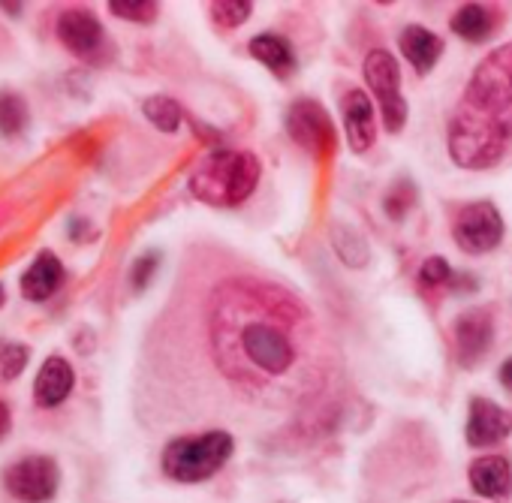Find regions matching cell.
I'll return each mask as SVG.
<instances>
[{"mask_svg":"<svg viewBox=\"0 0 512 503\" xmlns=\"http://www.w3.org/2000/svg\"><path fill=\"white\" fill-rule=\"evenodd\" d=\"M305 320L302 305L272 287L223 284L214 296L211 347L226 377L247 386L272 383L299 362L296 326Z\"/></svg>","mask_w":512,"mask_h":503,"instance_id":"obj_1","label":"cell"},{"mask_svg":"<svg viewBox=\"0 0 512 503\" xmlns=\"http://www.w3.org/2000/svg\"><path fill=\"white\" fill-rule=\"evenodd\" d=\"M263 166L250 151L217 148L202 157V163L190 175V193L214 208L241 205L260 184Z\"/></svg>","mask_w":512,"mask_h":503,"instance_id":"obj_2","label":"cell"},{"mask_svg":"<svg viewBox=\"0 0 512 503\" xmlns=\"http://www.w3.org/2000/svg\"><path fill=\"white\" fill-rule=\"evenodd\" d=\"M458 112L512 136V43L491 52L473 70Z\"/></svg>","mask_w":512,"mask_h":503,"instance_id":"obj_3","label":"cell"},{"mask_svg":"<svg viewBox=\"0 0 512 503\" xmlns=\"http://www.w3.org/2000/svg\"><path fill=\"white\" fill-rule=\"evenodd\" d=\"M232 437L226 431H205L190 437H175L163 449V473L175 482L193 485L211 479L232 458Z\"/></svg>","mask_w":512,"mask_h":503,"instance_id":"obj_4","label":"cell"},{"mask_svg":"<svg viewBox=\"0 0 512 503\" xmlns=\"http://www.w3.org/2000/svg\"><path fill=\"white\" fill-rule=\"evenodd\" d=\"M512 136L455 112L449 121V157L461 169H491L509 151Z\"/></svg>","mask_w":512,"mask_h":503,"instance_id":"obj_5","label":"cell"},{"mask_svg":"<svg viewBox=\"0 0 512 503\" xmlns=\"http://www.w3.org/2000/svg\"><path fill=\"white\" fill-rule=\"evenodd\" d=\"M365 79L380 103V115L386 130L398 133L407 124V100L401 94V70L398 61L386 49H374L365 58Z\"/></svg>","mask_w":512,"mask_h":503,"instance_id":"obj_6","label":"cell"},{"mask_svg":"<svg viewBox=\"0 0 512 503\" xmlns=\"http://www.w3.org/2000/svg\"><path fill=\"white\" fill-rule=\"evenodd\" d=\"M287 133L302 151H308L317 160H329L338 148V136H335V124H332L329 112L317 100H308V97H302L290 106Z\"/></svg>","mask_w":512,"mask_h":503,"instance_id":"obj_7","label":"cell"},{"mask_svg":"<svg viewBox=\"0 0 512 503\" xmlns=\"http://www.w3.org/2000/svg\"><path fill=\"white\" fill-rule=\"evenodd\" d=\"M452 238L470 257L488 254V250H494L503 238V217L485 199L470 202L458 211V217L452 223Z\"/></svg>","mask_w":512,"mask_h":503,"instance_id":"obj_8","label":"cell"},{"mask_svg":"<svg viewBox=\"0 0 512 503\" xmlns=\"http://www.w3.org/2000/svg\"><path fill=\"white\" fill-rule=\"evenodd\" d=\"M58 464L49 455H28L16 464L7 467L4 473V488L10 491V497L22 500V503H46L58 494Z\"/></svg>","mask_w":512,"mask_h":503,"instance_id":"obj_9","label":"cell"},{"mask_svg":"<svg viewBox=\"0 0 512 503\" xmlns=\"http://www.w3.org/2000/svg\"><path fill=\"white\" fill-rule=\"evenodd\" d=\"M58 40L64 43V49H70L79 61H88V64H103L112 55V43L106 40L100 19L88 10L61 13Z\"/></svg>","mask_w":512,"mask_h":503,"instance_id":"obj_10","label":"cell"},{"mask_svg":"<svg viewBox=\"0 0 512 503\" xmlns=\"http://www.w3.org/2000/svg\"><path fill=\"white\" fill-rule=\"evenodd\" d=\"M452 341H455V356L461 368H476L494 341V320L485 308H473L461 314L452 326Z\"/></svg>","mask_w":512,"mask_h":503,"instance_id":"obj_11","label":"cell"},{"mask_svg":"<svg viewBox=\"0 0 512 503\" xmlns=\"http://www.w3.org/2000/svg\"><path fill=\"white\" fill-rule=\"evenodd\" d=\"M509 434H512V413L506 407H500L491 398H473L470 401L467 428H464V437L470 446H476V449L497 446Z\"/></svg>","mask_w":512,"mask_h":503,"instance_id":"obj_12","label":"cell"},{"mask_svg":"<svg viewBox=\"0 0 512 503\" xmlns=\"http://www.w3.org/2000/svg\"><path fill=\"white\" fill-rule=\"evenodd\" d=\"M344 127H347V142L356 154H365L377 142V115L374 103L365 91L353 88L344 94Z\"/></svg>","mask_w":512,"mask_h":503,"instance_id":"obj_13","label":"cell"},{"mask_svg":"<svg viewBox=\"0 0 512 503\" xmlns=\"http://www.w3.org/2000/svg\"><path fill=\"white\" fill-rule=\"evenodd\" d=\"M76 386V374H73V365L64 359V356H49L34 380V401L37 407H58L70 398Z\"/></svg>","mask_w":512,"mask_h":503,"instance_id":"obj_14","label":"cell"},{"mask_svg":"<svg viewBox=\"0 0 512 503\" xmlns=\"http://www.w3.org/2000/svg\"><path fill=\"white\" fill-rule=\"evenodd\" d=\"M470 488L488 500H506L512 491V464L503 455H482L467 470Z\"/></svg>","mask_w":512,"mask_h":503,"instance_id":"obj_15","label":"cell"},{"mask_svg":"<svg viewBox=\"0 0 512 503\" xmlns=\"http://www.w3.org/2000/svg\"><path fill=\"white\" fill-rule=\"evenodd\" d=\"M398 49L419 76H428L437 67L440 55H443V40L437 34H431L428 28H422V25H410V28L401 31Z\"/></svg>","mask_w":512,"mask_h":503,"instance_id":"obj_16","label":"cell"},{"mask_svg":"<svg viewBox=\"0 0 512 503\" xmlns=\"http://www.w3.org/2000/svg\"><path fill=\"white\" fill-rule=\"evenodd\" d=\"M503 16L497 7H485V4H464L455 10V16L449 19V28L467 40V43H485L497 28H500Z\"/></svg>","mask_w":512,"mask_h":503,"instance_id":"obj_17","label":"cell"},{"mask_svg":"<svg viewBox=\"0 0 512 503\" xmlns=\"http://www.w3.org/2000/svg\"><path fill=\"white\" fill-rule=\"evenodd\" d=\"M64 281V266L55 254H49V250H43V254L31 263V269L25 272L22 278V296L28 302H46L58 293Z\"/></svg>","mask_w":512,"mask_h":503,"instance_id":"obj_18","label":"cell"},{"mask_svg":"<svg viewBox=\"0 0 512 503\" xmlns=\"http://www.w3.org/2000/svg\"><path fill=\"white\" fill-rule=\"evenodd\" d=\"M247 52L260 61L263 67H269L278 79H287L293 70H296V55L290 49V43L278 34H260V37H253Z\"/></svg>","mask_w":512,"mask_h":503,"instance_id":"obj_19","label":"cell"},{"mask_svg":"<svg viewBox=\"0 0 512 503\" xmlns=\"http://www.w3.org/2000/svg\"><path fill=\"white\" fill-rule=\"evenodd\" d=\"M142 112H145V118L157 127V130H163V133H175L178 127H181V106L172 100V97H163V94H157V97H148L145 100V106H142Z\"/></svg>","mask_w":512,"mask_h":503,"instance_id":"obj_20","label":"cell"},{"mask_svg":"<svg viewBox=\"0 0 512 503\" xmlns=\"http://www.w3.org/2000/svg\"><path fill=\"white\" fill-rule=\"evenodd\" d=\"M25 127H28V103L19 94L4 91L0 94V133L16 136Z\"/></svg>","mask_w":512,"mask_h":503,"instance_id":"obj_21","label":"cell"},{"mask_svg":"<svg viewBox=\"0 0 512 503\" xmlns=\"http://www.w3.org/2000/svg\"><path fill=\"white\" fill-rule=\"evenodd\" d=\"M250 16H253V4H250V0H217V4H211V19L223 31L241 28Z\"/></svg>","mask_w":512,"mask_h":503,"instance_id":"obj_22","label":"cell"},{"mask_svg":"<svg viewBox=\"0 0 512 503\" xmlns=\"http://www.w3.org/2000/svg\"><path fill=\"white\" fill-rule=\"evenodd\" d=\"M28 347L16 341H0V383L16 380L28 365Z\"/></svg>","mask_w":512,"mask_h":503,"instance_id":"obj_23","label":"cell"},{"mask_svg":"<svg viewBox=\"0 0 512 503\" xmlns=\"http://www.w3.org/2000/svg\"><path fill=\"white\" fill-rule=\"evenodd\" d=\"M112 16L124 19V22H139V25H148L157 19V4L154 0H112L109 4Z\"/></svg>","mask_w":512,"mask_h":503,"instance_id":"obj_24","label":"cell"},{"mask_svg":"<svg viewBox=\"0 0 512 503\" xmlns=\"http://www.w3.org/2000/svg\"><path fill=\"white\" fill-rule=\"evenodd\" d=\"M449 284H455V275H452V266L443 257H428L419 266V287L422 290H443Z\"/></svg>","mask_w":512,"mask_h":503,"instance_id":"obj_25","label":"cell"},{"mask_svg":"<svg viewBox=\"0 0 512 503\" xmlns=\"http://www.w3.org/2000/svg\"><path fill=\"white\" fill-rule=\"evenodd\" d=\"M332 238H335V250H338V257H341L347 266H353V254H350V250H359L362 257H368V244H365V238H362L359 232H353L347 223H335V229H332Z\"/></svg>","mask_w":512,"mask_h":503,"instance_id":"obj_26","label":"cell"},{"mask_svg":"<svg viewBox=\"0 0 512 503\" xmlns=\"http://www.w3.org/2000/svg\"><path fill=\"white\" fill-rule=\"evenodd\" d=\"M413 196H416V190H413L407 181H398V184L389 190V196H386V211H389L392 217H404L407 208L413 205Z\"/></svg>","mask_w":512,"mask_h":503,"instance_id":"obj_27","label":"cell"},{"mask_svg":"<svg viewBox=\"0 0 512 503\" xmlns=\"http://www.w3.org/2000/svg\"><path fill=\"white\" fill-rule=\"evenodd\" d=\"M154 269H157V254H148V257L136 260V266H133V287H136V290H142V287L151 281Z\"/></svg>","mask_w":512,"mask_h":503,"instance_id":"obj_28","label":"cell"},{"mask_svg":"<svg viewBox=\"0 0 512 503\" xmlns=\"http://www.w3.org/2000/svg\"><path fill=\"white\" fill-rule=\"evenodd\" d=\"M500 383H503L506 392H512V356L500 365Z\"/></svg>","mask_w":512,"mask_h":503,"instance_id":"obj_29","label":"cell"},{"mask_svg":"<svg viewBox=\"0 0 512 503\" xmlns=\"http://www.w3.org/2000/svg\"><path fill=\"white\" fill-rule=\"evenodd\" d=\"M10 431V407L0 401V437H4Z\"/></svg>","mask_w":512,"mask_h":503,"instance_id":"obj_30","label":"cell"},{"mask_svg":"<svg viewBox=\"0 0 512 503\" xmlns=\"http://www.w3.org/2000/svg\"><path fill=\"white\" fill-rule=\"evenodd\" d=\"M4 299H7V293H4V287H0V305H4Z\"/></svg>","mask_w":512,"mask_h":503,"instance_id":"obj_31","label":"cell"},{"mask_svg":"<svg viewBox=\"0 0 512 503\" xmlns=\"http://www.w3.org/2000/svg\"><path fill=\"white\" fill-rule=\"evenodd\" d=\"M452 503H473V500H452Z\"/></svg>","mask_w":512,"mask_h":503,"instance_id":"obj_32","label":"cell"}]
</instances>
